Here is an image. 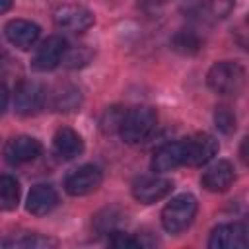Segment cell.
<instances>
[{
    "label": "cell",
    "instance_id": "obj_15",
    "mask_svg": "<svg viewBox=\"0 0 249 249\" xmlns=\"http://www.w3.org/2000/svg\"><path fill=\"white\" fill-rule=\"evenodd\" d=\"M56 204H58V195L51 185H35L27 195L25 208L33 216H47L49 212L54 210Z\"/></svg>",
    "mask_w": 249,
    "mask_h": 249
},
{
    "label": "cell",
    "instance_id": "obj_24",
    "mask_svg": "<svg viewBox=\"0 0 249 249\" xmlns=\"http://www.w3.org/2000/svg\"><path fill=\"white\" fill-rule=\"evenodd\" d=\"M8 99H10L8 89H6V86H4V84H0V115H2V113H4V109L8 107Z\"/></svg>",
    "mask_w": 249,
    "mask_h": 249
},
{
    "label": "cell",
    "instance_id": "obj_7",
    "mask_svg": "<svg viewBox=\"0 0 249 249\" xmlns=\"http://www.w3.org/2000/svg\"><path fill=\"white\" fill-rule=\"evenodd\" d=\"M185 165H204L218 154V140L206 132L183 138Z\"/></svg>",
    "mask_w": 249,
    "mask_h": 249
},
{
    "label": "cell",
    "instance_id": "obj_20",
    "mask_svg": "<svg viewBox=\"0 0 249 249\" xmlns=\"http://www.w3.org/2000/svg\"><path fill=\"white\" fill-rule=\"evenodd\" d=\"M171 47H173V51H177V53H181V54H195V53L200 51L202 41H200V37H198L196 33H193V31H179V33L173 35Z\"/></svg>",
    "mask_w": 249,
    "mask_h": 249
},
{
    "label": "cell",
    "instance_id": "obj_3",
    "mask_svg": "<svg viewBox=\"0 0 249 249\" xmlns=\"http://www.w3.org/2000/svg\"><path fill=\"white\" fill-rule=\"evenodd\" d=\"M198 202L191 193H181L173 196L161 210V226L169 233H179L191 226L196 216Z\"/></svg>",
    "mask_w": 249,
    "mask_h": 249
},
{
    "label": "cell",
    "instance_id": "obj_11",
    "mask_svg": "<svg viewBox=\"0 0 249 249\" xmlns=\"http://www.w3.org/2000/svg\"><path fill=\"white\" fill-rule=\"evenodd\" d=\"M39 154H41L39 140L33 138V136H25V134H19V136L10 138L6 142V146H4V158L12 165H19V163L31 161Z\"/></svg>",
    "mask_w": 249,
    "mask_h": 249
},
{
    "label": "cell",
    "instance_id": "obj_13",
    "mask_svg": "<svg viewBox=\"0 0 249 249\" xmlns=\"http://www.w3.org/2000/svg\"><path fill=\"white\" fill-rule=\"evenodd\" d=\"M235 179V173H233V165L228 161V160H218L214 161L200 177V183L206 191L210 193H224L231 187Z\"/></svg>",
    "mask_w": 249,
    "mask_h": 249
},
{
    "label": "cell",
    "instance_id": "obj_5",
    "mask_svg": "<svg viewBox=\"0 0 249 249\" xmlns=\"http://www.w3.org/2000/svg\"><path fill=\"white\" fill-rule=\"evenodd\" d=\"M103 173L97 165H82L64 179V191L72 196H86L99 189Z\"/></svg>",
    "mask_w": 249,
    "mask_h": 249
},
{
    "label": "cell",
    "instance_id": "obj_23",
    "mask_svg": "<svg viewBox=\"0 0 249 249\" xmlns=\"http://www.w3.org/2000/svg\"><path fill=\"white\" fill-rule=\"evenodd\" d=\"M123 113H124V111H121V109H117V107H111V109H107V111H105V117H103V121H101V126H103V130H105V132H113V130H119V124H121Z\"/></svg>",
    "mask_w": 249,
    "mask_h": 249
},
{
    "label": "cell",
    "instance_id": "obj_9",
    "mask_svg": "<svg viewBox=\"0 0 249 249\" xmlns=\"http://www.w3.org/2000/svg\"><path fill=\"white\" fill-rule=\"evenodd\" d=\"M210 249H245L247 247V228L241 222L220 224L212 230L208 239Z\"/></svg>",
    "mask_w": 249,
    "mask_h": 249
},
{
    "label": "cell",
    "instance_id": "obj_14",
    "mask_svg": "<svg viewBox=\"0 0 249 249\" xmlns=\"http://www.w3.org/2000/svg\"><path fill=\"white\" fill-rule=\"evenodd\" d=\"M181 165H185V146H183V140L163 144L160 150L154 152L152 169L156 173H165V171L177 169Z\"/></svg>",
    "mask_w": 249,
    "mask_h": 249
},
{
    "label": "cell",
    "instance_id": "obj_19",
    "mask_svg": "<svg viewBox=\"0 0 249 249\" xmlns=\"http://www.w3.org/2000/svg\"><path fill=\"white\" fill-rule=\"evenodd\" d=\"M19 204V183L12 175H0V210H16Z\"/></svg>",
    "mask_w": 249,
    "mask_h": 249
},
{
    "label": "cell",
    "instance_id": "obj_21",
    "mask_svg": "<svg viewBox=\"0 0 249 249\" xmlns=\"http://www.w3.org/2000/svg\"><path fill=\"white\" fill-rule=\"evenodd\" d=\"M214 123H216V128L220 132H224V134H231L235 130V126H237L235 113L230 107H226V105L216 107V111H214Z\"/></svg>",
    "mask_w": 249,
    "mask_h": 249
},
{
    "label": "cell",
    "instance_id": "obj_1",
    "mask_svg": "<svg viewBox=\"0 0 249 249\" xmlns=\"http://www.w3.org/2000/svg\"><path fill=\"white\" fill-rule=\"evenodd\" d=\"M156 124H158L156 109L148 105H134L123 113L119 134L126 144H140L154 132Z\"/></svg>",
    "mask_w": 249,
    "mask_h": 249
},
{
    "label": "cell",
    "instance_id": "obj_8",
    "mask_svg": "<svg viewBox=\"0 0 249 249\" xmlns=\"http://www.w3.org/2000/svg\"><path fill=\"white\" fill-rule=\"evenodd\" d=\"M53 18H54L56 27L66 29V31H74V33L89 29L93 25V21H95L93 14L86 6H80V4H64V6H60V8L54 10Z\"/></svg>",
    "mask_w": 249,
    "mask_h": 249
},
{
    "label": "cell",
    "instance_id": "obj_2",
    "mask_svg": "<svg viewBox=\"0 0 249 249\" xmlns=\"http://www.w3.org/2000/svg\"><path fill=\"white\" fill-rule=\"evenodd\" d=\"M206 84L218 95H237L245 86V68L233 60L216 62L206 74Z\"/></svg>",
    "mask_w": 249,
    "mask_h": 249
},
{
    "label": "cell",
    "instance_id": "obj_17",
    "mask_svg": "<svg viewBox=\"0 0 249 249\" xmlns=\"http://www.w3.org/2000/svg\"><path fill=\"white\" fill-rule=\"evenodd\" d=\"M80 101H82V95H80V89L70 86V84H62L58 86L54 91H53V101L51 105L56 109V111H74L80 107Z\"/></svg>",
    "mask_w": 249,
    "mask_h": 249
},
{
    "label": "cell",
    "instance_id": "obj_12",
    "mask_svg": "<svg viewBox=\"0 0 249 249\" xmlns=\"http://www.w3.org/2000/svg\"><path fill=\"white\" fill-rule=\"evenodd\" d=\"M4 33H6V39L14 47H18L21 51H27L37 43V39L41 35V29H39L37 23L29 21V19H12V21L6 23Z\"/></svg>",
    "mask_w": 249,
    "mask_h": 249
},
{
    "label": "cell",
    "instance_id": "obj_10",
    "mask_svg": "<svg viewBox=\"0 0 249 249\" xmlns=\"http://www.w3.org/2000/svg\"><path fill=\"white\" fill-rule=\"evenodd\" d=\"M173 189V183L160 175H148L140 177L132 185V196L142 204H154L161 198H165Z\"/></svg>",
    "mask_w": 249,
    "mask_h": 249
},
{
    "label": "cell",
    "instance_id": "obj_6",
    "mask_svg": "<svg viewBox=\"0 0 249 249\" xmlns=\"http://www.w3.org/2000/svg\"><path fill=\"white\" fill-rule=\"evenodd\" d=\"M47 101V93L43 86L35 80H21L14 91V107L19 115H33L37 113L43 103Z\"/></svg>",
    "mask_w": 249,
    "mask_h": 249
},
{
    "label": "cell",
    "instance_id": "obj_4",
    "mask_svg": "<svg viewBox=\"0 0 249 249\" xmlns=\"http://www.w3.org/2000/svg\"><path fill=\"white\" fill-rule=\"evenodd\" d=\"M68 45L62 37L58 35H51L47 37L35 51L33 58H31V70L35 72H49V70H54L62 58H64V53H66Z\"/></svg>",
    "mask_w": 249,
    "mask_h": 249
},
{
    "label": "cell",
    "instance_id": "obj_18",
    "mask_svg": "<svg viewBox=\"0 0 249 249\" xmlns=\"http://www.w3.org/2000/svg\"><path fill=\"white\" fill-rule=\"evenodd\" d=\"M56 241L39 233H23L19 237H6L0 239V247H21V249H43V247H54Z\"/></svg>",
    "mask_w": 249,
    "mask_h": 249
},
{
    "label": "cell",
    "instance_id": "obj_16",
    "mask_svg": "<svg viewBox=\"0 0 249 249\" xmlns=\"http://www.w3.org/2000/svg\"><path fill=\"white\" fill-rule=\"evenodd\" d=\"M53 148H54V154L58 158H62V160H74V158H78L84 152V140H82V136L74 128L62 126V128H58L54 132Z\"/></svg>",
    "mask_w": 249,
    "mask_h": 249
},
{
    "label": "cell",
    "instance_id": "obj_22",
    "mask_svg": "<svg viewBox=\"0 0 249 249\" xmlns=\"http://www.w3.org/2000/svg\"><path fill=\"white\" fill-rule=\"evenodd\" d=\"M109 233H111L109 235V245L115 247V249H138V247H142L140 239H136V237H132V235H128L124 231L113 230Z\"/></svg>",
    "mask_w": 249,
    "mask_h": 249
},
{
    "label": "cell",
    "instance_id": "obj_25",
    "mask_svg": "<svg viewBox=\"0 0 249 249\" xmlns=\"http://www.w3.org/2000/svg\"><path fill=\"white\" fill-rule=\"evenodd\" d=\"M12 8V0H0V14L8 12Z\"/></svg>",
    "mask_w": 249,
    "mask_h": 249
}]
</instances>
